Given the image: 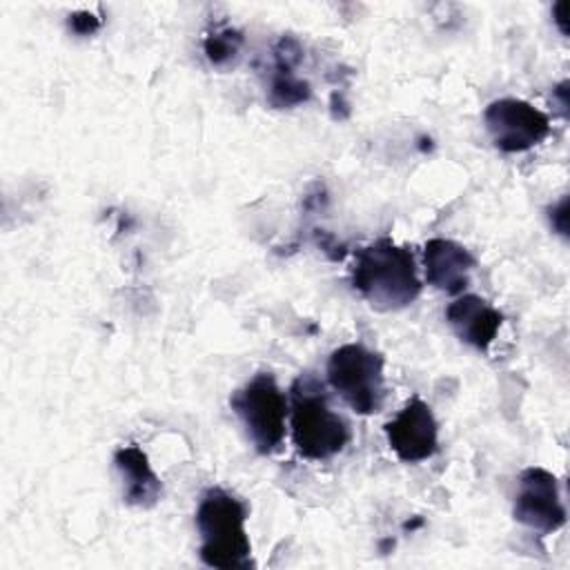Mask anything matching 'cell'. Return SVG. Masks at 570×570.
Returning <instances> with one entry per match:
<instances>
[{
  "mask_svg": "<svg viewBox=\"0 0 570 570\" xmlns=\"http://www.w3.org/2000/svg\"><path fill=\"white\" fill-rule=\"evenodd\" d=\"M114 465L122 481V497L129 505L151 508L163 494V483L154 472L147 454L136 445H122L114 454Z\"/></svg>",
  "mask_w": 570,
  "mask_h": 570,
  "instance_id": "12",
  "label": "cell"
},
{
  "mask_svg": "<svg viewBox=\"0 0 570 570\" xmlns=\"http://www.w3.org/2000/svg\"><path fill=\"white\" fill-rule=\"evenodd\" d=\"M243 47V33L229 24L214 27L205 38H203V51L205 58L214 67H229Z\"/></svg>",
  "mask_w": 570,
  "mask_h": 570,
  "instance_id": "13",
  "label": "cell"
},
{
  "mask_svg": "<svg viewBox=\"0 0 570 570\" xmlns=\"http://www.w3.org/2000/svg\"><path fill=\"white\" fill-rule=\"evenodd\" d=\"M385 439L403 463L430 459L439 450V425L432 407L421 396H412L399 414L385 423Z\"/></svg>",
  "mask_w": 570,
  "mask_h": 570,
  "instance_id": "8",
  "label": "cell"
},
{
  "mask_svg": "<svg viewBox=\"0 0 570 570\" xmlns=\"http://www.w3.org/2000/svg\"><path fill=\"white\" fill-rule=\"evenodd\" d=\"M512 514L530 530L541 534L557 532L566 523V508L559 494L557 476L539 465L525 468L519 474Z\"/></svg>",
  "mask_w": 570,
  "mask_h": 570,
  "instance_id": "7",
  "label": "cell"
},
{
  "mask_svg": "<svg viewBox=\"0 0 570 570\" xmlns=\"http://www.w3.org/2000/svg\"><path fill=\"white\" fill-rule=\"evenodd\" d=\"M566 11H568V2L566 0H559L552 7V18H554V22H557V27H559V31L563 36H568V16H566Z\"/></svg>",
  "mask_w": 570,
  "mask_h": 570,
  "instance_id": "16",
  "label": "cell"
},
{
  "mask_svg": "<svg viewBox=\"0 0 570 570\" xmlns=\"http://www.w3.org/2000/svg\"><path fill=\"white\" fill-rule=\"evenodd\" d=\"M548 220L559 236L568 238V196H561L557 203L548 207Z\"/></svg>",
  "mask_w": 570,
  "mask_h": 570,
  "instance_id": "14",
  "label": "cell"
},
{
  "mask_svg": "<svg viewBox=\"0 0 570 570\" xmlns=\"http://www.w3.org/2000/svg\"><path fill=\"white\" fill-rule=\"evenodd\" d=\"M428 283L445 294H461L470 285L474 256L452 238H430L423 249Z\"/></svg>",
  "mask_w": 570,
  "mask_h": 570,
  "instance_id": "10",
  "label": "cell"
},
{
  "mask_svg": "<svg viewBox=\"0 0 570 570\" xmlns=\"http://www.w3.org/2000/svg\"><path fill=\"white\" fill-rule=\"evenodd\" d=\"M352 285L379 312L403 309L421 294L412 252L392 238H379L356 252Z\"/></svg>",
  "mask_w": 570,
  "mask_h": 570,
  "instance_id": "1",
  "label": "cell"
},
{
  "mask_svg": "<svg viewBox=\"0 0 570 570\" xmlns=\"http://www.w3.org/2000/svg\"><path fill=\"white\" fill-rule=\"evenodd\" d=\"M383 365L379 352L363 343H345L327 358V381L356 414H374L385 399Z\"/></svg>",
  "mask_w": 570,
  "mask_h": 570,
  "instance_id": "4",
  "label": "cell"
},
{
  "mask_svg": "<svg viewBox=\"0 0 570 570\" xmlns=\"http://www.w3.org/2000/svg\"><path fill=\"white\" fill-rule=\"evenodd\" d=\"M252 445L261 454L274 452L285 439L287 399L272 372H258L229 399Z\"/></svg>",
  "mask_w": 570,
  "mask_h": 570,
  "instance_id": "5",
  "label": "cell"
},
{
  "mask_svg": "<svg viewBox=\"0 0 570 570\" xmlns=\"http://www.w3.org/2000/svg\"><path fill=\"white\" fill-rule=\"evenodd\" d=\"M485 129L497 149L505 154L528 151L550 134V118L521 98L492 100L483 111Z\"/></svg>",
  "mask_w": 570,
  "mask_h": 570,
  "instance_id": "6",
  "label": "cell"
},
{
  "mask_svg": "<svg viewBox=\"0 0 570 570\" xmlns=\"http://www.w3.org/2000/svg\"><path fill=\"white\" fill-rule=\"evenodd\" d=\"M69 27L78 36H91L100 27V18H96L91 11H76L69 16Z\"/></svg>",
  "mask_w": 570,
  "mask_h": 570,
  "instance_id": "15",
  "label": "cell"
},
{
  "mask_svg": "<svg viewBox=\"0 0 570 570\" xmlns=\"http://www.w3.org/2000/svg\"><path fill=\"white\" fill-rule=\"evenodd\" d=\"M552 98L559 100V107H561L563 116H568V80L559 82V85L552 89Z\"/></svg>",
  "mask_w": 570,
  "mask_h": 570,
  "instance_id": "17",
  "label": "cell"
},
{
  "mask_svg": "<svg viewBox=\"0 0 570 570\" xmlns=\"http://www.w3.org/2000/svg\"><path fill=\"white\" fill-rule=\"evenodd\" d=\"M289 392V423L298 454L309 461H325L343 452L350 441V425L330 407L323 383L312 374H301Z\"/></svg>",
  "mask_w": 570,
  "mask_h": 570,
  "instance_id": "3",
  "label": "cell"
},
{
  "mask_svg": "<svg viewBox=\"0 0 570 570\" xmlns=\"http://www.w3.org/2000/svg\"><path fill=\"white\" fill-rule=\"evenodd\" d=\"M247 505L227 492L212 485L200 494L196 508V528L200 534V561L218 570L254 568L252 543L245 530Z\"/></svg>",
  "mask_w": 570,
  "mask_h": 570,
  "instance_id": "2",
  "label": "cell"
},
{
  "mask_svg": "<svg viewBox=\"0 0 570 570\" xmlns=\"http://www.w3.org/2000/svg\"><path fill=\"white\" fill-rule=\"evenodd\" d=\"M445 321L463 343L485 352L497 338L503 314L485 298L476 294H463L445 307Z\"/></svg>",
  "mask_w": 570,
  "mask_h": 570,
  "instance_id": "9",
  "label": "cell"
},
{
  "mask_svg": "<svg viewBox=\"0 0 570 570\" xmlns=\"http://www.w3.org/2000/svg\"><path fill=\"white\" fill-rule=\"evenodd\" d=\"M303 49L292 36H283L274 47V71L269 78L267 100L276 109H289L303 105L312 96L307 80L294 73V67L301 62Z\"/></svg>",
  "mask_w": 570,
  "mask_h": 570,
  "instance_id": "11",
  "label": "cell"
}]
</instances>
